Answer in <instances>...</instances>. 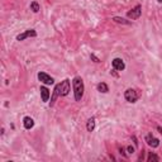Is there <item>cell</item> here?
Here are the masks:
<instances>
[{
  "mask_svg": "<svg viewBox=\"0 0 162 162\" xmlns=\"http://www.w3.org/2000/svg\"><path fill=\"white\" fill-rule=\"evenodd\" d=\"M72 86H74V94H75V100L80 101L84 96V90H85V86H84V81L81 77L76 76L72 80Z\"/></svg>",
  "mask_w": 162,
  "mask_h": 162,
  "instance_id": "1",
  "label": "cell"
},
{
  "mask_svg": "<svg viewBox=\"0 0 162 162\" xmlns=\"http://www.w3.org/2000/svg\"><path fill=\"white\" fill-rule=\"evenodd\" d=\"M124 98L128 103H136L138 100V93L134 89H128V90H125Z\"/></svg>",
  "mask_w": 162,
  "mask_h": 162,
  "instance_id": "2",
  "label": "cell"
},
{
  "mask_svg": "<svg viewBox=\"0 0 162 162\" xmlns=\"http://www.w3.org/2000/svg\"><path fill=\"white\" fill-rule=\"evenodd\" d=\"M141 14H142V6H141V5H137L136 8H133L131 12L127 13V17L131 18V19H133V20H136V19H138V18L141 17Z\"/></svg>",
  "mask_w": 162,
  "mask_h": 162,
  "instance_id": "3",
  "label": "cell"
},
{
  "mask_svg": "<svg viewBox=\"0 0 162 162\" xmlns=\"http://www.w3.org/2000/svg\"><path fill=\"white\" fill-rule=\"evenodd\" d=\"M38 80L41 82H43L45 85H53V82H55L53 77H51L50 75H47L46 72H39L38 74Z\"/></svg>",
  "mask_w": 162,
  "mask_h": 162,
  "instance_id": "4",
  "label": "cell"
},
{
  "mask_svg": "<svg viewBox=\"0 0 162 162\" xmlns=\"http://www.w3.org/2000/svg\"><path fill=\"white\" fill-rule=\"evenodd\" d=\"M70 93V80L66 79L62 82H60V94L61 96H66Z\"/></svg>",
  "mask_w": 162,
  "mask_h": 162,
  "instance_id": "5",
  "label": "cell"
},
{
  "mask_svg": "<svg viewBox=\"0 0 162 162\" xmlns=\"http://www.w3.org/2000/svg\"><path fill=\"white\" fill-rule=\"evenodd\" d=\"M29 37H37V32L34 29H27L24 33L17 36V41H24L25 38H29Z\"/></svg>",
  "mask_w": 162,
  "mask_h": 162,
  "instance_id": "6",
  "label": "cell"
},
{
  "mask_svg": "<svg viewBox=\"0 0 162 162\" xmlns=\"http://www.w3.org/2000/svg\"><path fill=\"white\" fill-rule=\"evenodd\" d=\"M111 65H113V68L118 70V71H123V70L125 68V65H124L122 58H114L111 62Z\"/></svg>",
  "mask_w": 162,
  "mask_h": 162,
  "instance_id": "7",
  "label": "cell"
},
{
  "mask_svg": "<svg viewBox=\"0 0 162 162\" xmlns=\"http://www.w3.org/2000/svg\"><path fill=\"white\" fill-rule=\"evenodd\" d=\"M146 142L148 143V146H151L152 148H156V147H158V146H160V139L154 138L152 134H148V136L146 137Z\"/></svg>",
  "mask_w": 162,
  "mask_h": 162,
  "instance_id": "8",
  "label": "cell"
},
{
  "mask_svg": "<svg viewBox=\"0 0 162 162\" xmlns=\"http://www.w3.org/2000/svg\"><path fill=\"white\" fill-rule=\"evenodd\" d=\"M39 91H41V96H42V101H48V99H50V90H48L46 86H41V89H39Z\"/></svg>",
  "mask_w": 162,
  "mask_h": 162,
  "instance_id": "9",
  "label": "cell"
},
{
  "mask_svg": "<svg viewBox=\"0 0 162 162\" xmlns=\"http://www.w3.org/2000/svg\"><path fill=\"white\" fill-rule=\"evenodd\" d=\"M58 96H61V94H60V84H57L56 88H55V90H53V94H52V98H51V107H53V104H55L56 99H57Z\"/></svg>",
  "mask_w": 162,
  "mask_h": 162,
  "instance_id": "10",
  "label": "cell"
},
{
  "mask_svg": "<svg viewBox=\"0 0 162 162\" xmlns=\"http://www.w3.org/2000/svg\"><path fill=\"white\" fill-rule=\"evenodd\" d=\"M23 125H24L25 129H31V128H33V125H34V121L31 117H25L23 119Z\"/></svg>",
  "mask_w": 162,
  "mask_h": 162,
  "instance_id": "11",
  "label": "cell"
},
{
  "mask_svg": "<svg viewBox=\"0 0 162 162\" xmlns=\"http://www.w3.org/2000/svg\"><path fill=\"white\" fill-rule=\"evenodd\" d=\"M86 128H88V132H93L94 128H95V118H90L88 121V124H86Z\"/></svg>",
  "mask_w": 162,
  "mask_h": 162,
  "instance_id": "12",
  "label": "cell"
},
{
  "mask_svg": "<svg viewBox=\"0 0 162 162\" xmlns=\"http://www.w3.org/2000/svg\"><path fill=\"white\" fill-rule=\"evenodd\" d=\"M98 90H99L100 93H108L109 88H108V85L105 82H100V84H98Z\"/></svg>",
  "mask_w": 162,
  "mask_h": 162,
  "instance_id": "13",
  "label": "cell"
},
{
  "mask_svg": "<svg viewBox=\"0 0 162 162\" xmlns=\"http://www.w3.org/2000/svg\"><path fill=\"white\" fill-rule=\"evenodd\" d=\"M39 9H41V8H39V4H38L37 2H32V3H31V10H32V12L38 13Z\"/></svg>",
  "mask_w": 162,
  "mask_h": 162,
  "instance_id": "14",
  "label": "cell"
},
{
  "mask_svg": "<svg viewBox=\"0 0 162 162\" xmlns=\"http://www.w3.org/2000/svg\"><path fill=\"white\" fill-rule=\"evenodd\" d=\"M113 20L117 22V23H122V24H131V22H128V20H125L123 18H119V17H114V18H113Z\"/></svg>",
  "mask_w": 162,
  "mask_h": 162,
  "instance_id": "15",
  "label": "cell"
},
{
  "mask_svg": "<svg viewBox=\"0 0 162 162\" xmlns=\"http://www.w3.org/2000/svg\"><path fill=\"white\" fill-rule=\"evenodd\" d=\"M147 161H148V162H151V161H160V158H158L157 154H154V153L151 152L148 154V158H147Z\"/></svg>",
  "mask_w": 162,
  "mask_h": 162,
  "instance_id": "16",
  "label": "cell"
},
{
  "mask_svg": "<svg viewBox=\"0 0 162 162\" xmlns=\"http://www.w3.org/2000/svg\"><path fill=\"white\" fill-rule=\"evenodd\" d=\"M127 150H128L129 154H133V153H134V148H133V147H132V146H129V147H128V148H127Z\"/></svg>",
  "mask_w": 162,
  "mask_h": 162,
  "instance_id": "17",
  "label": "cell"
},
{
  "mask_svg": "<svg viewBox=\"0 0 162 162\" xmlns=\"http://www.w3.org/2000/svg\"><path fill=\"white\" fill-rule=\"evenodd\" d=\"M91 58H93V60H94L95 62H100V60H99V58H96V57H95L94 55H91Z\"/></svg>",
  "mask_w": 162,
  "mask_h": 162,
  "instance_id": "18",
  "label": "cell"
},
{
  "mask_svg": "<svg viewBox=\"0 0 162 162\" xmlns=\"http://www.w3.org/2000/svg\"><path fill=\"white\" fill-rule=\"evenodd\" d=\"M157 2H158V3H162V0H157Z\"/></svg>",
  "mask_w": 162,
  "mask_h": 162,
  "instance_id": "19",
  "label": "cell"
}]
</instances>
